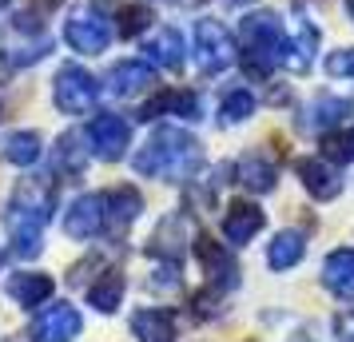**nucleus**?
Masks as SVG:
<instances>
[{
	"instance_id": "obj_1",
	"label": "nucleus",
	"mask_w": 354,
	"mask_h": 342,
	"mask_svg": "<svg viewBox=\"0 0 354 342\" xmlns=\"http://www.w3.org/2000/svg\"><path fill=\"white\" fill-rule=\"evenodd\" d=\"M199 160H203V147H199L195 135H187L179 128H160L144 144V151L136 155V171L167 180V183H183L195 175Z\"/></svg>"
},
{
	"instance_id": "obj_2",
	"label": "nucleus",
	"mask_w": 354,
	"mask_h": 342,
	"mask_svg": "<svg viewBox=\"0 0 354 342\" xmlns=\"http://www.w3.org/2000/svg\"><path fill=\"white\" fill-rule=\"evenodd\" d=\"M287 56V32L274 12H251L243 20V72L267 80Z\"/></svg>"
},
{
	"instance_id": "obj_3",
	"label": "nucleus",
	"mask_w": 354,
	"mask_h": 342,
	"mask_svg": "<svg viewBox=\"0 0 354 342\" xmlns=\"http://www.w3.org/2000/svg\"><path fill=\"white\" fill-rule=\"evenodd\" d=\"M231 60H235V44H231V32H227L219 20H195V64L203 68L207 76H215V72H223V68H231Z\"/></svg>"
},
{
	"instance_id": "obj_4",
	"label": "nucleus",
	"mask_w": 354,
	"mask_h": 342,
	"mask_svg": "<svg viewBox=\"0 0 354 342\" xmlns=\"http://www.w3.org/2000/svg\"><path fill=\"white\" fill-rule=\"evenodd\" d=\"M56 108L68 115H84L92 112V104H96L100 88L96 80H92V72H84L80 64H64L60 72H56Z\"/></svg>"
},
{
	"instance_id": "obj_5",
	"label": "nucleus",
	"mask_w": 354,
	"mask_h": 342,
	"mask_svg": "<svg viewBox=\"0 0 354 342\" xmlns=\"http://www.w3.org/2000/svg\"><path fill=\"white\" fill-rule=\"evenodd\" d=\"M64 40L76 52H92V56H96V52L108 48V40H112V24L104 20V12H100V8L84 4V8H76V12L68 17Z\"/></svg>"
},
{
	"instance_id": "obj_6",
	"label": "nucleus",
	"mask_w": 354,
	"mask_h": 342,
	"mask_svg": "<svg viewBox=\"0 0 354 342\" xmlns=\"http://www.w3.org/2000/svg\"><path fill=\"white\" fill-rule=\"evenodd\" d=\"M64 231L72 239H96V235H104L108 231V199H104V191L76 199L64 215Z\"/></svg>"
},
{
	"instance_id": "obj_7",
	"label": "nucleus",
	"mask_w": 354,
	"mask_h": 342,
	"mask_svg": "<svg viewBox=\"0 0 354 342\" xmlns=\"http://www.w3.org/2000/svg\"><path fill=\"white\" fill-rule=\"evenodd\" d=\"M84 319L72 303H56L32 323V342H72L80 339Z\"/></svg>"
},
{
	"instance_id": "obj_8",
	"label": "nucleus",
	"mask_w": 354,
	"mask_h": 342,
	"mask_svg": "<svg viewBox=\"0 0 354 342\" xmlns=\"http://www.w3.org/2000/svg\"><path fill=\"white\" fill-rule=\"evenodd\" d=\"M128 140H131V128L124 115H96L92 128H88V144H92L100 160H120Z\"/></svg>"
},
{
	"instance_id": "obj_9",
	"label": "nucleus",
	"mask_w": 354,
	"mask_h": 342,
	"mask_svg": "<svg viewBox=\"0 0 354 342\" xmlns=\"http://www.w3.org/2000/svg\"><path fill=\"white\" fill-rule=\"evenodd\" d=\"M263 223H267V215L259 211L251 199H235V203L227 207V215H223V239L231 247H243L263 231Z\"/></svg>"
},
{
	"instance_id": "obj_10",
	"label": "nucleus",
	"mask_w": 354,
	"mask_h": 342,
	"mask_svg": "<svg viewBox=\"0 0 354 342\" xmlns=\"http://www.w3.org/2000/svg\"><path fill=\"white\" fill-rule=\"evenodd\" d=\"M195 259L203 263V271L211 275L215 287L223 283V291H227V287H235V283H239V267H235V259H231L223 247L211 239V235H199V239H195Z\"/></svg>"
},
{
	"instance_id": "obj_11",
	"label": "nucleus",
	"mask_w": 354,
	"mask_h": 342,
	"mask_svg": "<svg viewBox=\"0 0 354 342\" xmlns=\"http://www.w3.org/2000/svg\"><path fill=\"white\" fill-rule=\"evenodd\" d=\"M131 334L140 342H176L179 339V326L176 314L167 307H147L131 314Z\"/></svg>"
},
{
	"instance_id": "obj_12",
	"label": "nucleus",
	"mask_w": 354,
	"mask_h": 342,
	"mask_svg": "<svg viewBox=\"0 0 354 342\" xmlns=\"http://www.w3.org/2000/svg\"><path fill=\"white\" fill-rule=\"evenodd\" d=\"M322 287L338 298H354V247H338L322 263Z\"/></svg>"
},
{
	"instance_id": "obj_13",
	"label": "nucleus",
	"mask_w": 354,
	"mask_h": 342,
	"mask_svg": "<svg viewBox=\"0 0 354 342\" xmlns=\"http://www.w3.org/2000/svg\"><path fill=\"white\" fill-rule=\"evenodd\" d=\"M40 231H44L40 215L20 211V207L8 211V239H12V251H17L20 259H36L40 255Z\"/></svg>"
},
{
	"instance_id": "obj_14",
	"label": "nucleus",
	"mask_w": 354,
	"mask_h": 342,
	"mask_svg": "<svg viewBox=\"0 0 354 342\" xmlns=\"http://www.w3.org/2000/svg\"><path fill=\"white\" fill-rule=\"evenodd\" d=\"M295 171H299V180H303L306 191H310L315 199H322V203H326V199H335L338 191H342L338 171H335L326 160H310V155H306V160L295 163Z\"/></svg>"
},
{
	"instance_id": "obj_15",
	"label": "nucleus",
	"mask_w": 354,
	"mask_h": 342,
	"mask_svg": "<svg viewBox=\"0 0 354 342\" xmlns=\"http://www.w3.org/2000/svg\"><path fill=\"white\" fill-rule=\"evenodd\" d=\"M187 231H192V219L179 211V215H167L160 227H156V235H151V255H167V259L176 263L179 251H183V243H187Z\"/></svg>"
},
{
	"instance_id": "obj_16",
	"label": "nucleus",
	"mask_w": 354,
	"mask_h": 342,
	"mask_svg": "<svg viewBox=\"0 0 354 342\" xmlns=\"http://www.w3.org/2000/svg\"><path fill=\"white\" fill-rule=\"evenodd\" d=\"M104 199H108V231L128 227L144 211V196L136 187H112V191H104Z\"/></svg>"
},
{
	"instance_id": "obj_17",
	"label": "nucleus",
	"mask_w": 354,
	"mask_h": 342,
	"mask_svg": "<svg viewBox=\"0 0 354 342\" xmlns=\"http://www.w3.org/2000/svg\"><path fill=\"white\" fill-rule=\"evenodd\" d=\"M151 80H156V72H151L147 60H124V64H115L112 76H108L115 96H136V92H144Z\"/></svg>"
},
{
	"instance_id": "obj_18",
	"label": "nucleus",
	"mask_w": 354,
	"mask_h": 342,
	"mask_svg": "<svg viewBox=\"0 0 354 342\" xmlns=\"http://www.w3.org/2000/svg\"><path fill=\"white\" fill-rule=\"evenodd\" d=\"M52 291H56V283H52L48 275H40V271L8 278V294L17 298L20 307H40V303H48L52 298Z\"/></svg>"
},
{
	"instance_id": "obj_19",
	"label": "nucleus",
	"mask_w": 354,
	"mask_h": 342,
	"mask_svg": "<svg viewBox=\"0 0 354 342\" xmlns=\"http://www.w3.org/2000/svg\"><path fill=\"white\" fill-rule=\"evenodd\" d=\"M303 255H306L303 231H279V235H274V243L267 247V263H271L274 271H290V267H299Z\"/></svg>"
},
{
	"instance_id": "obj_20",
	"label": "nucleus",
	"mask_w": 354,
	"mask_h": 342,
	"mask_svg": "<svg viewBox=\"0 0 354 342\" xmlns=\"http://www.w3.org/2000/svg\"><path fill=\"white\" fill-rule=\"evenodd\" d=\"M160 115H183V120H195L199 115V99L192 92H160L144 108V120H160Z\"/></svg>"
},
{
	"instance_id": "obj_21",
	"label": "nucleus",
	"mask_w": 354,
	"mask_h": 342,
	"mask_svg": "<svg viewBox=\"0 0 354 342\" xmlns=\"http://www.w3.org/2000/svg\"><path fill=\"white\" fill-rule=\"evenodd\" d=\"M183 36L176 28H160V32L151 36V44H147V56H151V64L160 68H179L183 64Z\"/></svg>"
},
{
	"instance_id": "obj_22",
	"label": "nucleus",
	"mask_w": 354,
	"mask_h": 342,
	"mask_svg": "<svg viewBox=\"0 0 354 342\" xmlns=\"http://www.w3.org/2000/svg\"><path fill=\"white\" fill-rule=\"evenodd\" d=\"M346 112H351V104H346V99H335V96L315 99V104L306 108L303 128L306 131H330L335 124H342V115H346Z\"/></svg>"
},
{
	"instance_id": "obj_23",
	"label": "nucleus",
	"mask_w": 354,
	"mask_h": 342,
	"mask_svg": "<svg viewBox=\"0 0 354 342\" xmlns=\"http://www.w3.org/2000/svg\"><path fill=\"white\" fill-rule=\"evenodd\" d=\"M120 298H124V275L120 271H104V278H96L92 287H88V303L100 310V314H112L120 307Z\"/></svg>"
},
{
	"instance_id": "obj_24",
	"label": "nucleus",
	"mask_w": 354,
	"mask_h": 342,
	"mask_svg": "<svg viewBox=\"0 0 354 342\" xmlns=\"http://www.w3.org/2000/svg\"><path fill=\"white\" fill-rule=\"evenodd\" d=\"M0 155L8 163H17V167H32L40 160V135L36 131H12L0 147Z\"/></svg>"
},
{
	"instance_id": "obj_25",
	"label": "nucleus",
	"mask_w": 354,
	"mask_h": 342,
	"mask_svg": "<svg viewBox=\"0 0 354 342\" xmlns=\"http://www.w3.org/2000/svg\"><path fill=\"white\" fill-rule=\"evenodd\" d=\"M274 180H279V175H274V167L263 160V155H243L239 160V183L243 187H251V191H259V196H267V191L274 187Z\"/></svg>"
},
{
	"instance_id": "obj_26",
	"label": "nucleus",
	"mask_w": 354,
	"mask_h": 342,
	"mask_svg": "<svg viewBox=\"0 0 354 342\" xmlns=\"http://www.w3.org/2000/svg\"><path fill=\"white\" fill-rule=\"evenodd\" d=\"M322 155L330 163H351L354 160V128L322 131Z\"/></svg>"
},
{
	"instance_id": "obj_27",
	"label": "nucleus",
	"mask_w": 354,
	"mask_h": 342,
	"mask_svg": "<svg viewBox=\"0 0 354 342\" xmlns=\"http://www.w3.org/2000/svg\"><path fill=\"white\" fill-rule=\"evenodd\" d=\"M80 140H84L80 131H68L64 140L56 144V171H72V175H76V171L84 167V160H88V151L80 147Z\"/></svg>"
},
{
	"instance_id": "obj_28",
	"label": "nucleus",
	"mask_w": 354,
	"mask_h": 342,
	"mask_svg": "<svg viewBox=\"0 0 354 342\" xmlns=\"http://www.w3.org/2000/svg\"><path fill=\"white\" fill-rule=\"evenodd\" d=\"M255 112V96L251 92H227L223 96V104H219V120L223 124H239V120H247V115Z\"/></svg>"
},
{
	"instance_id": "obj_29",
	"label": "nucleus",
	"mask_w": 354,
	"mask_h": 342,
	"mask_svg": "<svg viewBox=\"0 0 354 342\" xmlns=\"http://www.w3.org/2000/svg\"><path fill=\"white\" fill-rule=\"evenodd\" d=\"M115 20H120V24H115L120 36H140L147 24H151V8H147V4H128V8H120Z\"/></svg>"
},
{
	"instance_id": "obj_30",
	"label": "nucleus",
	"mask_w": 354,
	"mask_h": 342,
	"mask_svg": "<svg viewBox=\"0 0 354 342\" xmlns=\"http://www.w3.org/2000/svg\"><path fill=\"white\" fill-rule=\"evenodd\" d=\"M219 303H223V287H215V283H211V287H203V291L192 294V314H195V319H215V314L223 310Z\"/></svg>"
},
{
	"instance_id": "obj_31",
	"label": "nucleus",
	"mask_w": 354,
	"mask_h": 342,
	"mask_svg": "<svg viewBox=\"0 0 354 342\" xmlns=\"http://www.w3.org/2000/svg\"><path fill=\"white\" fill-rule=\"evenodd\" d=\"M326 72H330V76H346V80H354V48L330 52V56H326Z\"/></svg>"
},
{
	"instance_id": "obj_32",
	"label": "nucleus",
	"mask_w": 354,
	"mask_h": 342,
	"mask_svg": "<svg viewBox=\"0 0 354 342\" xmlns=\"http://www.w3.org/2000/svg\"><path fill=\"white\" fill-rule=\"evenodd\" d=\"M335 342H354V307L335 314Z\"/></svg>"
},
{
	"instance_id": "obj_33",
	"label": "nucleus",
	"mask_w": 354,
	"mask_h": 342,
	"mask_svg": "<svg viewBox=\"0 0 354 342\" xmlns=\"http://www.w3.org/2000/svg\"><path fill=\"white\" fill-rule=\"evenodd\" d=\"M346 12H351V17H354V0H346Z\"/></svg>"
},
{
	"instance_id": "obj_34",
	"label": "nucleus",
	"mask_w": 354,
	"mask_h": 342,
	"mask_svg": "<svg viewBox=\"0 0 354 342\" xmlns=\"http://www.w3.org/2000/svg\"><path fill=\"white\" fill-rule=\"evenodd\" d=\"M4 4H8V0H0V8H4Z\"/></svg>"
}]
</instances>
